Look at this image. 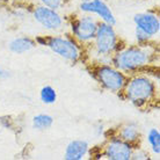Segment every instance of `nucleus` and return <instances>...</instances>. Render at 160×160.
I'll list each match as a JSON object with an SVG mask.
<instances>
[{
    "label": "nucleus",
    "mask_w": 160,
    "mask_h": 160,
    "mask_svg": "<svg viewBox=\"0 0 160 160\" xmlns=\"http://www.w3.org/2000/svg\"><path fill=\"white\" fill-rule=\"evenodd\" d=\"M32 14L34 20L49 32H59L64 28L65 21L57 9L37 4L34 5Z\"/></svg>",
    "instance_id": "0eeeda50"
},
{
    "label": "nucleus",
    "mask_w": 160,
    "mask_h": 160,
    "mask_svg": "<svg viewBox=\"0 0 160 160\" xmlns=\"http://www.w3.org/2000/svg\"><path fill=\"white\" fill-rule=\"evenodd\" d=\"M93 76L104 91L115 94L123 91L128 80V74L120 71L114 65L102 63H96L93 68Z\"/></svg>",
    "instance_id": "39448f33"
},
{
    "label": "nucleus",
    "mask_w": 160,
    "mask_h": 160,
    "mask_svg": "<svg viewBox=\"0 0 160 160\" xmlns=\"http://www.w3.org/2000/svg\"><path fill=\"white\" fill-rule=\"evenodd\" d=\"M32 128L38 131H45L52 127L53 124V117L49 114H37L32 120Z\"/></svg>",
    "instance_id": "4468645a"
},
{
    "label": "nucleus",
    "mask_w": 160,
    "mask_h": 160,
    "mask_svg": "<svg viewBox=\"0 0 160 160\" xmlns=\"http://www.w3.org/2000/svg\"><path fill=\"white\" fill-rule=\"evenodd\" d=\"M135 38H136L137 43H139V44L152 42V38L148 36V34H145L144 32H142L139 29H135Z\"/></svg>",
    "instance_id": "6ab92c4d"
},
{
    "label": "nucleus",
    "mask_w": 160,
    "mask_h": 160,
    "mask_svg": "<svg viewBox=\"0 0 160 160\" xmlns=\"http://www.w3.org/2000/svg\"><path fill=\"white\" fill-rule=\"evenodd\" d=\"M118 138H121L124 142H128L130 144L136 146L137 143H139L140 140V130L136 124L127 123L118 127L115 132Z\"/></svg>",
    "instance_id": "f8f14e48"
},
{
    "label": "nucleus",
    "mask_w": 160,
    "mask_h": 160,
    "mask_svg": "<svg viewBox=\"0 0 160 160\" xmlns=\"http://www.w3.org/2000/svg\"><path fill=\"white\" fill-rule=\"evenodd\" d=\"M40 99L44 104H53L57 101V91L50 85H45L41 88Z\"/></svg>",
    "instance_id": "dca6fc26"
},
{
    "label": "nucleus",
    "mask_w": 160,
    "mask_h": 160,
    "mask_svg": "<svg viewBox=\"0 0 160 160\" xmlns=\"http://www.w3.org/2000/svg\"><path fill=\"white\" fill-rule=\"evenodd\" d=\"M131 159H133V160L150 159V153H148V151L145 150V148H137L136 146H135V148H133V151H132V154H131Z\"/></svg>",
    "instance_id": "f3484780"
},
{
    "label": "nucleus",
    "mask_w": 160,
    "mask_h": 160,
    "mask_svg": "<svg viewBox=\"0 0 160 160\" xmlns=\"http://www.w3.org/2000/svg\"><path fill=\"white\" fill-rule=\"evenodd\" d=\"M55 55L70 63H78L84 55L82 45L71 35H51L45 36V45Z\"/></svg>",
    "instance_id": "20e7f679"
},
{
    "label": "nucleus",
    "mask_w": 160,
    "mask_h": 160,
    "mask_svg": "<svg viewBox=\"0 0 160 160\" xmlns=\"http://www.w3.org/2000/svg\"><path fill=\"white\" fill-rule=\"evenodd\" d=\"M157 85L151 77L143 72H137L128 76L123 91L118 93L122 99L138 108L146 107L157 98Z\"/></svg>",
    "instance_id": "f03ea898"
},
{
    "label": "nucleus",
    "mask_w": 160,
    "mask_h": 160,
    "mask_svg": "<svg viewBox=\"0 0 160 160\" xmlns=\"http://www.w3.org/2000/svg\"><path fill=\"white\" fill-rule=\"evenodd\" d=\"M40 5H43V6H47V7H50L52 9H60L64 5V0H36Z\"/></svg>",
    "instance_id": "a211bd4d"
},
{
    "label": "nucleus",
    "mask_w": 160,
    "mask_h": 160,
    "mask_svg": "<svg viewBox=\"0 0 160 160\" xmlns=\"http://www.w3.org/2000/svg\"><path fill=\"white\" fill-rule=\"evenodd\" d=\"M11 71L7 70V68H0V79L1 80H7L8 78H11Z\"/></svg>",
    "instance_id": "aec40b11"
},
{
    "label": "nucleus",
    "mask_w": 160,
    "mask_h": 160,
    "mask_svg": "<svg viewBox=\"0 0 160 160\" xmlns=\"http://www.w3.org/2000/svg\"><path fill=\"white\" fill-rule=\"evenodd\" d=\"M35 38L29 36H18L8 43V50L16 55H22L36 48Z\"/></svg>",
    "instance_id": "ddd939ff"
},
{
    "label": "nucleus",
    "mask_w": 160,
    "mask_h": 160,
    "mask_svg": "<svg viewBox=\"0 0 160 160\" xmlns=\"http://www.w3.org/2000/svg\"><path fill=\"white\" fill-rule=\"evenodd\" d=\"M9 1H11V0H0V4H7Z\"/></svg>",
    "instance_id": "4be33fe9"
},
{
    "label": "nucleus",
    "mask_w": 160,
    "mask_h": 160,
    "mask_svg": "<svg viewBox=\"0 0 160 160\" xmlns=\"http://www.w3.org/2000/svg\"><path fill=\"white\" fill-rule=\"evenodd\" d=\"M93 52L98 57V63L110 64L112 53L125 47L122 44L114 26L99 22L95 37L92 42Z\"/></svg>",
    "instance_id": "7ed1b4c3"
},
{
    "label": "nucleus",
    "mask_w": 160,
    "mask_h": 160,
    "mask_svg": "<svg viewBox=\"0 0 160 160\" xmlns=\"http://www.w3.org/2000/svg\"><path fill=\"white\" fill-rule=\"evenodd\" d=\"M135 145L124 142L114 135L107 139L103 146L102 156L108 160H131Z\"/></svg>",
    "instance_id": "6e6552de"
},
{
    "label": "nucleus",
    "mask_w": 160,
    "mask_h": 160,
    "mask_svg": "<svg viewBox=\"0 0 160 160\" xmlns=\"http://www.w3.org/2000/svg\"><path fill=\"white\" fill-rule=\"evenodd\" d=\"M89 152V144L85 139L71 140L64 151L65 160H82Z\"/></svg>",
    "instance_id": "9b49d317"
},
{
    "label": "nucleus",
    "mask_w": 160,
    "mask_h": 160,
    "mask_svg": "<svg viewBox=\"0 0 160 160\" xmlns=\"http://www.w3.org/2000/svg\"><path fill=\"white\" fill-rule=\"evenodd\" d=\"M79 9L81 13L98 16V20L101 22L112 26L116 24V18L104 0H82L79 5Z\"/></svg>",
    "instance_id": "1a4fd4ad"
},
{
    "label": "nucleus",
    "mask_w": 160,
    "mask_h": 160,
    "mask_svg": "<svg viewBox=\"0 0 160 160\" xmlns=\"http://www.w3.org/2000/svg\"><path fill=\"white\" fill-rule=\"evenodd\" d=\"M135 28L139 29L145 34H148L151 38H154L159 35L160 32V20L159 15L152 12L138 13L133 16Z\"/></svg>",
    "instance_id": "9d476101"
},
{
    "label": "nucleus",
    "mask_w": 160,
    "mask_h": 160,
    "mask_svg": "<svg viewBox=\"0 0 160 160\" xmlns=\"http://www.w3.org/2000/svg\"><path fill=\"white\" fill-rule=\"evenodd\" d=\"M14 1H16V2H18V4L26 5V4H28L29 1H32V0H14Z\"/></svg>",
    "instance_id": "412c9836"
},
{
    "label": "nucleus",
    "mask_w": 160,
    "mask_h": 160,
    "mask_svg": "<svg viewBox=\"0 0 160 160\" xmlns=\"http://www.w3.org/2000/svg\"><path fill=\"white\" fill-rule=\"evenodd\" d=\"M100 21L94 15L85 14L73 18L70 22V35L81 45L92 44Z\"/></svg>",
    "instance_id": "423d86ee"
},
{
    "label": "nucleus",
    "mask_w": 160,
    "mask_h": 160,
    "mask_svg": "<svg viewBox=\"0 0 160 160\" xmlns=\"http://www.w3.org/2000/svg\"><path fill=\"white\" fill-rule=\"evenodd\" d=\"M157 53V49L152 42L125 45L117 52L112 53L110 64L130 76L137 72H143L153 64Z\"/></svg>",
    "instance_id": "f257e3e1"
},
{
    "label": "nucleus",
    "mask_w": 160,
    "mask_h": 160,
    "mask_svg": "<svg viewBox=\"0 0 160 160\" xmlns=\"http://www.w3.org/2000/svg\"><path fill=\"white\" fill-rule=\"evenodd\" d=\"M146 142L153 154H160V132L157 128H151L146 135Z\"/></svg>",
    "instance_id": "2eb2a0df"
}]
</instances>
